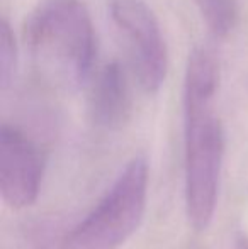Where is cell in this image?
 <instances>
[{"label": "cell", "instance_id": "cell-2", "mask_svg": "<svg viewBox=\"0 0 248 249\" xmlns=\"http://www.w3.org/2000/svg\"><path fill=\"white\" fill-rule=\"evenodd\" d=\"M24 41L46 76L83 85L94 75L95 33L80 0H43L27 17Z\"/></svg>", "mask_w": 248, "mask_h": 249}, {"label": "cell", "instance_id": "cell-5", "mask_svg": "<svg viewBox=\"0 0 248 249\" xmlns=\"http://www.w3.org/2000/svg\"><path fill=\"white\" fill-rule=\"evenodd\" d=\"M44 156L39 146L16 125L0 129V195L7 207L22 210L39 195Z\"/></svg>", "mask_w": 248, "mask_h": 249}, {"label": "cell", "instance_id": "cell-6", "mask_svg": "<svg viewBox=\"0 0 248 249\" xmlns=\"http://www.w3.org/2000/svg\"><path fill=\"white\" fill-rule=\"evenodd\" d=\"M89 114L94 124L116 129L126 122L131 110L128 71L119 61H111L89 80Z\"/></svg>", "mask_w": 248, "mask_h": 249}, {"label": "cell", "instance_id": "cell-3", "mask_svg": "<svg viewBox=\"0 0 248 249\" xmlns=\"http://www.w3.org/2000/svg\"><path fill=\"white\" fill-rule=\"evenodd\" d=\"M148 163L136 156L95 207L65 237V249H116L134 234L146 209Z\"/></svg>", "mask_w": 248, "mask_h": 249}, {"label": "cell", "instance_id": "cell-9", "mask_svg": "<svg viewBox=\"0 0 248 249\" xmlns=\"http://www.w3.org/2000/svg\"><path fill=\"white\" fill-rule=\"evenodd\" d=\"M236 248H238V249H248V237L245 236V234H240V236H238Z\"/></svg>", "mask_w": 248, "mask_h": 249}, {"label": "cell", "instance_id": "cell-4", "mask_svg": "<svg viewBox=\"0 0 248 249\" xmlns=\"http://www.w3.org/2000/svg\"><path fill=\"white\" fill-rule=\"evenodd\" d=\"M111 17L121 33L134 80L156 93L169 70V51L155 12L145 0H111Z\"/></svg>", "mask_w": 248, "mask_h": 249}, {"label": "cell", "instance_id": "cell-8", "mask_svg": "<svg viewBox=\"0 0 248 249\" xmlns=\"http://www.w3.org/2000/svg\"><path fill=\"white\" fill-rule=\"evenodd\" d=\"M17 66V48L16 37L5 19L0 26V82L2 89L5 90L10 85V80L16 75Z\"/></svg>", "mask_w": 248, "mask_h": 249}, {"label": "cell", "instance_id": "cell-1", "mask_svg": "<svg viewBox=\"0 0 248 249\" xmlns=\"http://www.w3.org/2000/svg\"><path fill=\"white\" fill-rule=\"evenodd\" d=\"M219 71L197 63L184 76V151H186V210L192 227L211 224L218 200L225 158V131L212 110Z\"/></svg>", "mask_w": 248, "mask_h": 249}, {"label": "cell", "instance_id": "cell-7", "mask_svg": "<svg viewBox=\"0 0 248 249\" xmlns=\"http://www.w3.org/2000/svg\"><path fill=\"white\" fill-rule=\"evenodd\" d=\"M204 19L206 26L209 27L214 36L226 37L238 22V0H194Z\"/></svg>", "mask_w": 248, "mask_h": 249}]
</instances>
